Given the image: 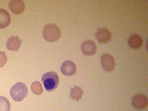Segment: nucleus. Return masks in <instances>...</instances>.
Segmentation results:
<instances>
[{"label": "nucleus", "mask_w": 148, "mask_h": 111, "mask_svg": "<svg viewBox=\"0 0 148 111\" xmlns=\"http://www.w3.org/2000/svg\"><path fill=\"white\" fill-rule=\"evenodd\" d=\"M143 42L142 37L138 34H132L129 37L128 44L133 49H137L141 47Z\"/></svg>", "instance_id": "nucleus-10"}, {"label": "nucleus", "mask_w": 148, "mask_h": 111, "mask_svg": "<svg viewBox=\"0 0 148 111\" xmlns=\"http://www.w3.org/2000/svg\"><path fill=\"white\" fill-rule=\"evenodd\" d=\"M9 6L11 11L16 15L22 14L26 8L25 4L22 0H12L10 2Z\"/></svg>", "instance_id": "nucleus-9"}, {"label": "nucleus", "mask_w": 148, "mask_h": 111, "mask_svg": "<svg viewBox=\"0 0 148 111\" xmlns=\"http://www.w3.org/2000/svg\"><path fill=\"white\" fill-rule=\"evenodd\" d=\"M42 34L44 38L47 41L52 42L60 39L61 31L59 27L56 24L48 23L43 27Z\"/></svg>", "instance_id": "nucleus-1"}, {"label": "nucleus", "mask_w": 148, "mask_h": 111, "mask_svg": "<svg viewBox=\"0 0 148 111\" xmlns=\"http://www.w3.org/2000/svg\"><path fill=\"white\" fill-rule=\"evenodd\" d=\"M8 59L5 53L0 51V67H3L6 64Z\"/></svg>", "instance_id": "nucleus-16"}, {"label": "nucleus", "mask_w": 148, "mask_h": 111, "mask_svg": "<svg viewBox=\"0 0 148 111\" xmlns=\"http://www.w3.org/2000/svg\"><path fill=\"white\" fill-rule=\"evenodd\" d=\"M147 97L145 95L138 94L133 98L132 104L136 109H143L146 108L148 105Z\"/></svg>", "instance_id": "nucleus-5"}, {"label": "nucleus", "mask_w": 148, "mask_h": 111, "mask_svg": "<svg viewBox=\"0 0 148 111\" xmlns=\"http://www.w3.org/2000/svg\"><path fill=\"white\" fill-rule=\"evenodd\" d=\"M31 90L32 92L35 94L40 95L43 92V89L42 85L39 82H34L31 85Z\"/></svg>", "instance_id": "nucleus-15"}, {"label": "nucleus", "mask_w": 148, "mask_h": 111, "mask_svg": "<svg viewBox=\"0 0 148 111\" xmlns=\"http://www.w3.org/2000/svg\"><path fill=\"white\" fill-rule=\"evenodd\" d=\"M28 93L26 85L22 82H18L12 86L10 90V95L16 102H20L25 98Z\"/></svg>", "instance_id": "nucleus-2"}, {"label": "nucleus", "mask_w": 148, "mask_h": 111, "mask_svg": "<svg viewBox=\"0 0 148 111\" xmlns=\"http://www.w3.org/2000/svg\"><path fill=\"white\" fill-rule=\"evenodd\" d=\"M83 93L81 88L77 85H75L70 91V97L73 100L78 102L81 99Z\"/></svg>", "instance_id": "nucleus-13"}, {"label": "nucleus", "mask_w": 148, "mask_h": 111, "mask_svg": "<svg viewBox=\"0 0 148 111\" xmlns=\"http://www.w3.org/2000/svg\"><path fill=\"white\" fill-rule=\"evenodd\" d=\"M10 103L5 97L0 96V111H10Z\"/></svg>", "instance_id": "nucleus-14"}, {"label": "nucleus", "mask_w": 148, "mask_h": 111, "mask_svg": "<svg viewBox=\"0 0 148 111\" xmlns=\"http://www.w3.org/2000/svg\"><path fill=\"white\" fill-rule=\"evenodd\" d=\"M113 35L108 29L106 27L99 28L96 34L98 41L101 43H106L112 40Z\"/></svg>", "instance_id": "nucleus-6"}, {"label": "nucleus", "mask_w": 148, "mask_h": 111, "mask_svg": "<svg viewBox=\"0 0 148 111\" xmlns=\"http://www.w3.org/2000/svg\"><path fill=\"white\" fill-rule=\"evenodd\" d=\"M101 62L103 69L106 71H113L116 66V63L113 56L108 53H104L101 57Z\"/></svg>", "instance_id": "nucleus-4"}, {"label": "nucleus", "mask_w": 148, "mask_h": 111, "mask_svg": "<svg viewBox=\"0 0 148 111\" xmlns=\"http://www.w3.org/2000/svg\"><path fill=\"white\" fill-rule=\"evenodd\" d=\"M59 79L57 73L54 71H50L44 74L42 77L41 80L46 90L51 92L57 87Z\"/></svg>", "instance_id": "nucleus-3"}, {"label": "nucleus", "mask_w": 148, "mask_h": 111, "mask_svg": "<svg viewBox=\"0 0 148 111\" xmlns=\"http://www.w3.org/2000/svg\"><path fill=\"white\" fill-rule=\"evenodd\" d=\"M11 21V17L8 12L5 9H0V29L7 27Z\"/></svg>", "instance_id": "nucleus-12"}, {"label": "nucleus", "mask_w": 148, "mask_h": 111, "mask_svg": "<svg viewBox=\"0 0 148 111\" xmlns=\"http://www.w3.org/2000/svg\"><path fill=\"white\" fill-rule=\"evenodd\" d=\"M60 71L63 75L71 76L75 75L77 71L76 66L73 62L71 60L65 61L62 64Z\"/></svg>", "instance_id": "nucleus-7"}, {"label": "nucleus", "mask_w": 148, "mask_h": 111, "mask_svg": "<svg viewBox=\"0 0 148 111\" xmlns=\"http://www.w3.org/2000/svg\"><path fill=\"white\" fill-rule=\"evenodd\" d=\"M21 41L17 36H11L9 38L6 43V46L8 50L17 51L20 48Z\"/></svg>", "instance_id": "nucleus-11"}, {"label": "nucleus", "mask_w": 148, "mask_h": 111, "mask_svg": "<svg viewBox=\"0 0 148 111\" xmlns=\"http://www.w3.org/2000/svg\"><path fill=\"white\" fill-rule=\"evenodd\" d=\"M81 49L84 55L92 56L96 53L97 46L94 41L89 40H86L82 43Z\"/></svg>", "instance_id": "nucleus-8"}]
</instances>
